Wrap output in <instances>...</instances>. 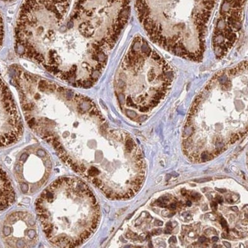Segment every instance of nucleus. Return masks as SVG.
Masks as SVG:
<instances>
[{
  "label": "nucleus",
  "instance_id": "nucleus-1",
  "mask_svg": "<svg viewBox=\"0 0 248 248\" xmlns=\"http://www.w3.org/2000/svg\"><path fill=\"white\" fill-rule=\"evenodd\" d=\"M9 74L31 131L107 198L128 200L137 186V156L141 154L133 139L110 128L87 96L16 64Z\"/></svg>",
  "mask_w": 248,
  "mask_h": 248
},
{
  "label": "nucleus",
  "instance_id": "nucleus-2",
  "mask_svg": "<svg viewBox=\"0 0 248 248\" xmlns=\"http://www.w3.org/2000/svg\"><path fill=\"white\" fill-rule=\"evenodd\" d=\"M130 0H75L53 27L25 40L16 52L75 87L90 88L128 23Z\"/></svg>",
  "mask_w": 248,
  "mask_h": 248
},
{
  "label": "nucleus",
  "instance_id": "nucleus-3",
  "mask_svg": "<svg viewBox=\"0 0 248 248\" xmlns=\"http://www.w3.org/2000/svg\"><path fill=\"white\" fill-rule=\"evenodd\" d=\"M217 0H136L137 16L150 39L180 58L200 62Z\"/></svg>",
  "mask_w": 248,
  "mask_h": 248
},
{
  "label": "nucleus",
  "instance_id": "nucleus-4",
  "mask_svg": "<svg viewBox=\"0 0 248 248\" xmlns=\"http://www.w3.org/2000/svg\"><path fill=\"white\" fill-rule=\"evenodd\" d=\"M35 209L47 241L58 248H75L91 237L100 220L93 192L79 179H58L41 193Z\"/></svg>",
  "mask_w": 248,
  "mask_h": 248
},
{
  "label": "nucleus",
  "instance_id": "nucleus-5",
  "mask_svg": "<svg viewBox=\"0 0 248 248\" xmlns=\"http://www.w3.org/2000/svg\"><path fill=\"white\" fill-rule=\"evenodd\" d=\"M145 79L171 85L173 72L164 58L143 37L138 35L123 57L115 83L121 109L131 120L138 121V112L150 111L144 92Z\"/></svg>",
  "mask_w": 248,
  "mask_h": 248
},
{
  "label": "nucleus",
  "instance_id": "nucleus-6",
  "mask_svg": "<svg viewBox=\"0 0 248 248\" xmlns=\"http://www.w3.org/2000/svg\"><path fill=\"white\" fill-rule=\"evenodd\" d=\"M52 172L50 155L39 145L29 146L17 157L14 174L24 194L38 192L47 183Z\"/></svg>",
  "mask_w": 248,
  "mask_h": 248
},
{
  "label": "nucleus",
  "instance_id": "nucleus-7",
  "mask_svg": "<svg viewBox=\"0 0 248 248\" xmlns=\"http://www.w3.org/2000/svg\"><path fill=\"white\" fill-rule=\"evenodd\" d=\"M247 0H222L215 27L212 46L221 59L237 42L245 25Z\"/></svg>",
  "mask_w": 248,
  "mask_h": 248
},
{
  "label": "nucleus",
  "instance_id": "nucleus-8",
  "mask_svg": "<svg viewBox=\"0 0 248 248\" xmlns=\"http://www.w3.org/2000/svg\"><path fill=\"white\" fill-rule=\"evenodd\" d=\"M0 236L8 248H32L38 241L36 220L27 211L12 212L2 221Z\"/></svg>",
  "mask_w": 248,
  "mask_h": 248
},
{
  "label": "nucleus",
  "instance_id": "nucleus-9",
  "mask_svg": "<svg viewBox=\"0 0 248 248\" xmlns=\"http://www.w3.org/2000/svg\"><path fill=\"white\" fill-rule=\"evenodd\" d=\"M23 132L22 119L13 95L0 78V148L18 142Z\"/></svg>",
  "mask_w": 248,
  "mask_h": 248
},
{
  "label": "nucleus",
  "instance_id": "nucleus-10",
  "mask_svg": "<svg viewBox=\"0 0 248 248\" xmlns=\"http://www.w3.org/2000/svg\"><path fill=\"white\" fill-rule=\"evenodd\" d=\"M71 0H23L21 9L34 13H67Z\"/></svg>",
  "mask_w": 248,
  "mask_h": 248
},
{
  "label": "nucleus",
  "instance_id": "nucleus-11",
  "mask_svg": "<svg viewBox=\"0 0 248 248\" xmlns=\"http://www.w3.org/2000/svg\"><path fill=\"white\" fill-rule=\"evenodd\" d=\"M16 192L6 171L0 166V212L14 203Z\"/></svg>",
  "mask_w": 248,
  "mask_h": 248
},
{
  "label": "nucleus",
  "instance_id": "nucleus-12",
  "mask_svg": "<svg viewBox=\"0 0 248 248\" xmlns=\"http://www.w3.org/2000/svg\"><path fill=\"white\" fill-rule=\"evenodd\" d=\"M4 36H5V28H4L3 18L2 13L0 12V48L2 47L3 43Z\"/></svg>",
  "mask_w": 248,
  "mask_h": 248
},
{
  "label": "nucleus",
  "instance_id": "nucleus-13",
  "mask_svg": "<svg viewBox=\"0 0 248 248\" xmlns=\"http://www.w3.org/2000/svg\"><path fill=\"white\" fill-rule=\"evenodd\" d=\"M189 198L191 200H193V201H198L201 199V195L198 192H191L190 194H189Z\"/></svg>",
  "mask_w": 248,
  "mask_h": 248
},
{
  "label": "nucleus",
  "instance_id": "nucleus-14",
  "mask_svg": "<svg viewBox=\"0 0 248 248\" xmlns=\"http://www.w3.org/2000/svg\"><path fill=\"white\" fill-rule=\"evenodd\" d=\"M176 208H177V205H176V202H173V203H171L170 205L168 206V209L171 211L176 210Z\"/></svg>",
  "mask_w": 248,
  "mask_h": 248
},
{
  "label": "nucleus",
  "instance_id": "nucleus-15",
  "mask_svg": "<svg viewBox=\"0 0 248 248\" xmlns=\"http://www.w3.org/2000/svg\"><path fill=\"white\" fill-rule=\"evenodd\" d=\"M161 232L162 230L160 229H154V230L152 231V234H156V235H157V234H161Z\"/></svg>",
  "mask_w": 248,
  "mask_h": 248
},
{
  "label": "nucleus",
  "instance_id": "nucleus-16",
  "mask_svg": "<svg viewBox=\"0 0 248 248\" xmlns=\"http://www.w3.org/2000/svg\"><path fill=\"white\" fill-rule=\"evenodd\" d=\"M210 180H212V178H206V179H202V180H194L195 182H196V183H205V182H208L210 181Z\"/></svg>",
  "mask_w": 248,
  "mask_h": 248
},
{
  "label": "nucleus",
  "instance_id": "nucleus-17",
  "mask_svg": "<svg viewBox=\"0 0 248 248\" xmlns=\"http://www.w3.org/2000/svg\"><path fill=\"white\" fill-rule=\"evenodd\" d=\"M220 223H221V226L222 228H227V221L226 220L224 219V218H221V221H220Z\"/></svg>",
  "mask_w": 248,
  "mask_h": 248
},
{
  "label": "nucleus",
  "instance_id": "nucleus-18",
  "mask_svg": "<svg viewBox=\"0 0 248 248\" xmlns=\"http://www.w3.org/2000/svg\"><path fill=\"white\" fill-rule=\"evenodd\" d=\"M216 200L217 203H222V202H223V199H222V197H221V196H217V197H216Z\"/></svg>",
  "mask_w": 248,
  "mask_h": 248
},
{
  "label": "nucleus",
  "instance_id": "nucleus-19",
  "mask_svg": "<svg viewBox=\"0 0 248 248\" xmlns=\"http://www.w3.org/2000/svg\"><path fill=\"white\" fill-rule=\"evenodd\" d=\"M199 241L202 243V244H203L205 241H207V238L205 237H200V238H199Z\"/></svg>",
  "mask_w": 248,
  "mask_h": 248
},
{
  "label": "nucleus",
  "instance_id": "nucleus-20",
  "mask_svg": "<svg viewBox=\"0 0 248 248\" xmlns=\"http://www.w3.org/2000/svg\"><path fill=\"white\" fill-rule=\"evenodd\" d=\"M163 224L164 223H163L161 221H157V220H156V221H155V226H162Z\"/></svg>",
  "mask_w": 248,
  "mask_h": 248
},
{
  "label": "nucleus",
  "instance_id": "nucleus-21",
  "mask_svg": "<svg viewBox=\"0 0 248 248\" xmlns=\"http://www.w3.org/2000/svg\"><path fill=\"white\" fill-rule=\"evenodd\" d=\"M170 243H174L176 244L177 242V240H176V237L173 236V237H171L170 239L169 240Z\"/></svg>",
  "mask_w": 248,
  "mask_h": 248
},
{
  "label": "nucleus",
  "instance_id": "nucleus-22",
  "mask_svg": "<svg viewBox=\"0 0 248 248\" xmlns=\"http://www.w3.org/2000/svg\"><path fill=\"white\" fill-rule=\"evenodd\" d=\"M181 194L184 196H188V191L186 189H182Z\"/></svg>",
  "mask_w": 248,
  "mask_h": 248
},
{
  "label": "nucleus",
  "instance_id": "nucleus-23",
  "mask_svg": "<svg viewBox=\"0 0 248 248\" xmlns=\"http://www.w3.org/2000/svg\"><path fill=\"white\" fill-rule=\"evenodd\" d=\"M211 205H212V208L213 209H217V202H212V204H211Z\"/></svg>",
  "mask_w": 248,
  "mask_h": 248
},
{
  "label": "nucleus",
  "instance_id": "nucleus-24",
  "mask_svg": "<svg viewBox=\"0 0 248 248\" xmlns=\"http://www.w3.org/2000/svg\"><path fill=\"white\" fill-rule=\"evenodd\" d=\"M171 231H172V229H169V228H167V229L164 230V233H165V234H170Z\"/></svg>",
  "mask_w": 248,
  "mask_h": 248
},
{
  "label": "nucleus",
  "instance_id": "nucleus-25",
  "mask_svg": "<svg viewBox=\"0 0 248 248\" xmlns=\"http://www.w3.org/2000/svg\"><path fill=\"white\" fill-rule=\"evenodd\" d=\"M167 228H169V229H172L173 228H172V223L171 222H168V223H167Z\"/></svg>",
  "mask_w": 248,
  "mask_h": 248
},
{
  "label": "nucleus",
  "instance_id": "nucleus-26",
  "mask_svg": "<svg viewBox=\"0 0 248 248\" xmlns=\"http://www.w3.org/2000/svg\"><path fill=\"white\" fill-rule=\"evenodd\" d=\"M212 241L213 242H217V241H218V237H212Z\"/></svg>",
  "mask_w": 248,
  "mask_h": 248
},
{
  "label": "nucleus",
  "instance_id": "nucleus-27",
  "mask_svg": "<svg viewBox=\"0 0 248 248\" xmlns=\"http://www.w3.org/2000/svg\"><path fill=\"white\" fill-rule=\"evenodd\" d=\"M186 205H187V206H191L192 205V202L190 201V200H188V201L186 202Z\"/></svg>",
  "mask_w": 248,
  "mask_h": 248
},
{
  "label": "nucleus",
  "instance_id": "nucleus-28",
  "mask_svg": "<svg viewBox=\"0 0 248 248\" xmlns=\"http://www.w3.org/2000/svg\"><path fill=\"white\" fill-rule=\"evenodd\" d=\"M223 244L225 246L228 247V248H231V247H232L229 242H225V241H224Z\"/></svg>",
  "mask_w": 248,
  "mask_h": 248
},
{
  "label": "nucleus",
  "instance_id": "nucleus-29",
  "mask_svg": "<svg viewBox=\"0 0 248 248\" xmlns=\"http://www.w3.org/2000/svg\"><path fill=\"white\" fill-rule=\"evenodd\" d=\"M231 209H232V211H234V212H237L238 211V209H237V207H232L231 208Z\"/></svg>",
  "mask_w": 248,
  "mask_h": 248
},
{
  "label": "nucleus",
  "instance_id": "nucleus-30",
  "mask_svg": "<svg viewBox=\"0 0 248 248\" xmlns=\"http://www.w3.org/2000/svg\"><path fill=\"white\" fill-rule=\"evenodd\" d=\"M227 201H228L229 204L234 203V201L232 200H227Z\"/></svg>",
  "mask_w": 248,
  "mask_h": 248
},
{
  "label": "nucleus",
  "instance_id": "nucleus-31",
  "mask_svg": "<svg viewBox=\"0 0 248 248\" xmlns=\"http://www.w3.org/2000/svg\"><path fill=\"white\" fill-rule=\"evenodd\" d=\"M217 189V191H218V192H222V193H223V192H226V190H223V189Z\"/></svg>",
  "mask_w": 248,
  "mask_h": 248
},
{
  "label": "nucleus",
  "instance_id": "nucleus-32",
  "mask_svg": "<svg viewBox=\"0 0 248 248\" xmlns=\"http://www.w3.org/2000/svg\"><path fill=\"white\" fill-rule=\"evenodd\" d=\"M0 1H3V2H13L14 0H0Z\"/></svg>",
  "mask_w": 248,
  "mask_h": 248
},
{
  "label": "nucleus",
  "instance_id": "nucleus-33",
  "mask_svg": "<svg viewBox=\"0 0 248 248\" xmlns=\"http://www.w3.org/2000/svg\"><path fill=\"white\" fill-rule=\"evenodd\" d=\"M221 237H224V238H227L228 237V236L226 235L225 234H221Z\"/></svg>",
  "mask_w": 248,
  "mask_h": 248
},
{
  "label": "nucleus",
  "instance_id": "nucleus-34",
  "mask_svg": "<svg viewBox=\"0 0 248 248\" xmlns=\"http://www.w3.org/2000/svg\"><path fill=\"white\" fill-rule=\"evenodd\" d=\"M170 175H168V178H167V180H169V179L170 178Z\"/></svg>",
  "mask_w": 248,
  "mask_h": 248
},
{
  "label": "nucleus",
  "instance_id": "nucleus-35",
  "mask_svg": "<svg viewBox=\"0 0 248 248\" xmlns=\"http://www.w3.org/2000/svg\"><path fill=\"white\" fill-rule=\"evenodd\" d=\"M149 247H150V248H151V247H152V245H151V242L149 243Z\"/></svg>",
  "mask_w": 248,
  "mask_h": 248
}]
</instances>
